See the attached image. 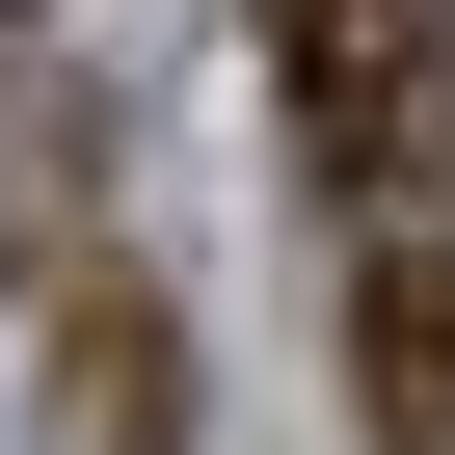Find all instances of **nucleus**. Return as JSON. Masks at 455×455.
<instances>
[{"label":"nucleus","mask_w":455,"mask_h":455,"mask_svg":"<svg viewBox=\"0 0 455 455\" xmlns=\"http://www.w3.org/2000/svg\"><path fill=\"white\" fill-rule=\"evenodd\" d=\"M348 402H375V455H455V54L348 161Z\"/></svg>","instance_id":"obj_1"},{"label":"nucleus","mask_w":455,"mask_h":455,"mask_svg":"<svg viewBox=\"0 0 455 455\" xmlns=\"http://www.w3.org/2000/svg\"><path fill=\"white\" fill-rule=\"evenodd\" d=\"M268 54H295V134H322V188H348V161H375V108H402L455 28H428V0H268Z\"/></svg>","instance_id":"obj_2"},{"label":"nucleus","mask_w":455,"mask_h":455,"mask_svg":"<svg viewBox=\"0 0 455 455\" xmlns=\"http://www.w3.org/2000/svg\"><path fill=\"white\" fill-rule=\"evenodd\" d=\"M81 455H188V348L81 295Z\"/></svg>","instance_id":"obj_3"},{"label":"nucleus","mask_w":455,"mask_h":455,"mask_svg":"<svg viewBox=\"0 0 455 455\" xmlns=\"http://www.w3.org/2000/svg\"><path fill=\"white\" fill-rule=\"evenodd\" d=\"M28 28H54V0H0V54H28Z\"/></svg>","instance_id":"obj_4"}]
</instances>
